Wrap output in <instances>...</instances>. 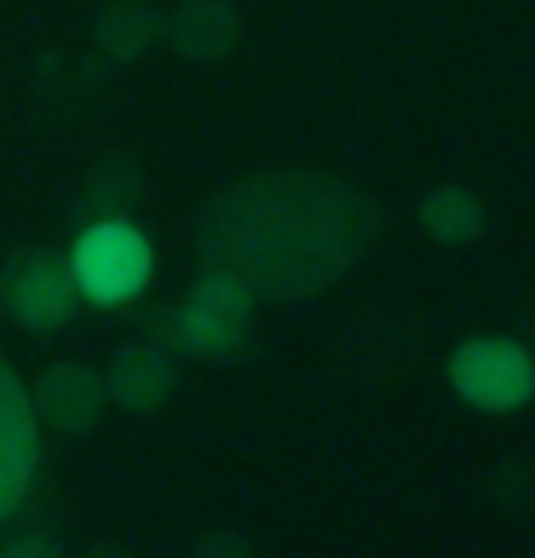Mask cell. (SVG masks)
Here are the masks:
<instances>
[{
    "instance_id": "cell-1",
    "label": "cell",
    "mask_w": 535,
    "mask_h": 558,
    "mask_svg": "<svg viewBox=\"0 0 535 558\" xmlns=\"http://www.w3.org/2000/svg\"><path fill=\"white\" fill-rule=\"evenodd\" d=\"M375 231V202L357 196L345 179L254 173L202 214L196 247L254 300H305L352 271Z\"/></svg>"
},
{
    "instance_id": "cell-2",
    "label": "cell",
    "mask_w": 535,
    "mask_h": 558,
    "mask_svg": "<svg viewBox=\"0 0 535 558\" xmlns=\"http://www.w3.org/2000/svg\"><path fill=\"white\" fill-rule=\"evenodd\" d=\"M449 386H455L472 409L507 415V409L535 398V351H524L519 340H501V335L466 340L455 357H449Z\"/></svg>"
},
{
    "instance_id": "cell-3",
    "label": "cell",
    "mask_w": 535,
    "mask_h": 558,
    "mask_svg": "<svg viewBox=\"0 0 535 558\" xmlns=\"http://www.w3.org/2000/svg\"><path fill=\"white\" fill-rule=\"evenodd\" d=\"M70 271H75V288L87 300L115 305V300H133L144 288V277H150V247H144V236L127 219H98L81 231Z\"/></svg>"
},
{
    "instance_id": "cell-4",
    "label": "cell",
    "mask_w": 535,
    "mask_h": 558,
    "mask_svg": "<svg viewBox=\"0 0 535 558\" xmlns=\"http://www.w3.org/2000/svg\"><path fill=\"white\" fill-rule=\"evenodd\" d=\"M0 300H7V312L29 328V335H52V328L75 323V271L64 254H52V247H29V254H17L0 265Z\"/></svg>"
},
{
    "instance_id": "cell-5",
    "label": "cell",
    "mask_w": 535,
    "mask_h": 558,
    "mask_svg": "<svg viewBox=\"0 0 535 558\" xmlns=\"http://www.w3.org/2000/svg\"><path fill=\"white\" fill-rule=\"evenodd\" d=\"M35 403L17 386V375L0 363V524L17 512V501L29 495L35 461H40V426H35Z\"/></svg>"
},
{
    "instance_id": "cell-6",
    "label": "cell",
    "mask_w": 535,
    "mask_h": 558,
    "mask_svg": "<svg viewBox=\"0 0 535 558\" xmlns=\"http://www.w3.org/2000/svg\"><path fill=\"white\" fill-rule=\"evenodd\" d=\"M29 403H35V415H47L64 432H93L110 409V391H105V375L87 363H52L47 375L35 380Z\"/></svg>"
},
{
    "instance_id": "cell-7",
    "label": "cell",
    "mask_w": 535,
    "mask_h": 558,
    "mask_svg": "<svg viewBox=\"0 0 535 558\" xmlns=\"http://www.w3.org/2000/svg\"><path fill=\"white\" fill-rule=\"evenodd\" d=\"M173 386H179L173 351H161V345H150V340L115 351V357H110V375H105L110 403L127 409V415H156V409L173 398Z\"/></svg>"
},
{
    "instance_id": "cell-8",
    "label": "cell",
    "mask_w": 535,
    "mask_h": 558,
    "mask_svg": "<svg viewBox=\"0 0 535 558\" xmlns=\"http://www.w3.org/2000/svg\"><path fill=\"white\" fill-rule=\"evenodd\" d=\"M236 7L231 0H184V7L173 17H161V40L191 58V64H214V58H224L236 47Z\"/></svg>"
},
{
    "instance_id": "cell-9",
    "label": "cell",
    "mask_w": 535,
    "mask_h": 558,
    "mask_svg": "<svg viewBox=\"0 0 535 558\" xmlns=\"http://www.w3.org/2000/svg\"><path fill=\"white\" fill-rule=\"evenodd\" d=\"M93 40L110 52V64H133L161 40V12L144 7V0H110L93 17Z\"/></svg>"
},
{
    "instance_id": "cell-10",
    "label": "cell",
    "mask_w": 535,
    "mask_h": 558,
    "mask_svg": "<svg viewBox=\"0 0 535 558\" xmlns=\"http://www.w3.org/2000/svg\"><path fill=\"white\" fill-rule=\"evenodd\" d=\"M421 231L443 247H466L484 236V202L478 191H466V184H438V191H426L421 202Z\"/></svg>"
},
{
    "instance_id": "cell-11",
    "label": "cell",
    "mask_w": 535,
    "mask_h": 558,
    "mask_svg": "<svg viewBox=\"0 0 535 558\" xmlns=\"http://www.w3.org/2000/svg\"><path fill=\"white\" fill-rule=\"evenodd\" d=\"M138 202V168L133 161H110L87 179V191L75 202V219L81 225H98V219H127V208Z\"/></svg>"
},
{
    "instance_id": "cell-12",
    "label": "cell",
    "mask_w": 535,
    "mask_h": 558,
    "mask_svg": "<svg viewBox=\"0 0 535 558\" xmlns=\"http://www.w3.org/2000/svg\"><path fill=\"white\" fill-rule=\"evenodd\" d=\"M191 305H196V312H208V317H219V323H236V328H248V317H254V294H248L236 277L214 271V265L196 277Z\"/></svg>"
},
{
    "instance_id": "cell-13",
    "label": "cell",
    "mask_w": 535,
    "mask_h": 558,
    "mask_svg": "<svg viewBox=\"0 0 535 558\" xmlns=\"http://www.w3.org/2000/svg\"><path fill=\"white\" fill-rule=\"evenodd\" d=\"M484 489H489V501H496L501 512H530L535 507V461L530 454H507V461L489 466Z\"/></svg>"
},
{
    "instance_id": "cell-14",
    "label": "cell",
    "mask_w": 535,
    "mask_h": 558,
    "mask_svg": "<svg viewBox=\"0 0 535 558\" xmlns=\"http://www.w3.org/2000/svg\"><path fill=\"white\" fill-rule=\"evenodd\" d=\"M7 558H47V553H64V542H52V535H17V542L0 547Z\"/></svg>"
},
{
    "instance_id": "cell-15",
    "label": "cell",
    "mask_w": 535,
    "mask_h": 558,
    "mask_svg": "<svg viewBox=\"0 0 535 558\" xmlns=\"http://www.w3.org/2000/svg\"><path fill=\"white\" fill-rule=\"evenodd\" d=\"M196 553H208V558H231V553H248V542H242V535H208V542H196Z\"/></svg>"
},
{
    "instance_id": "cell-16",
    "label": "cell",
    "mask_w": 535,
    "mask_h": 558,
    "mask_svg": "<svg viewBox=\"0 0 535 558\" xmlns=\"http://www.w3.org/2000/svg\"><path fill=\"white\" fill-rule=\"evenodd\" d=\"M530 340H535V317H530Z\"/></svg>"
}]
</instances>
